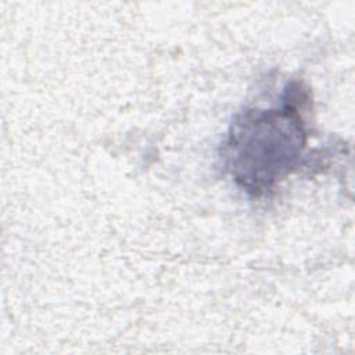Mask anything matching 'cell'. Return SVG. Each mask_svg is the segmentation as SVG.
Here are the masks:
<instances>
[{"label": "cell", "instance_id": "cell-1", "mask_svg": "<svg viewBox=\"0 0 355 355\" xmlns=\"http://www.w3.org/2000/svg\"><path fill=\"white\" fill-rule=\"evenodd\" d=\"M309 105V89L291 80L279 107L244 108L234 115L220 158L241 190L254 197L263 196L306 162L304 110Z\"/></svg>", "mask_w": 355, "mask_h": 355}]
</instances>
